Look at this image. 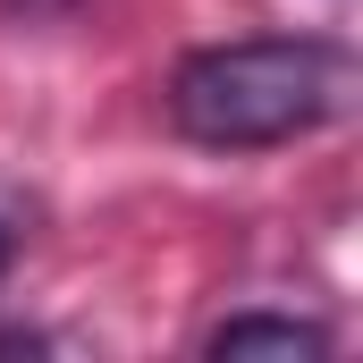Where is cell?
Returning <instances> with one entry per match:
<instances>
[{"instance_id": "cell-1", "label": "cell", "mask_w": 363, "mask_h": 363, "mask_svg": "<svg viewBox=\"0 0 363 363\" xmlns=\"http://www.w3.org/2000/svg\"><path fill=\"white\" fill-rule=\"evenodd\" d=\"M355 93V68L338 43L313 34H262V43H211L186 51L169 77V118L178 135L211 152H271L313 127H330Z\"/></svg>"}, {"instance_id": "cell-4", "label": "cell", "mask_w": 363, "mask_h": 363, "mask_svg": "<svg viewBox=\"0 0 363 363\" xmlns=\"http://www.w3.org/2000/svg\"><path fill=\"white\" fill-rule=\"evenodd\" d=\"M77 0H0V17H17V26H43V17H68Z\"/></svg>"}, {"instance_id": "cell-3", "label": "cell", "mask_w": 363, "mask_h": 363, "mask_svg": "<svg viewBox=\"0 0 363 363\" xmlns=\"http://www.w3.org/2000/svg\"><path fill=\"white\" fill-rule=\"evenodd\" d=\"M26 237H34V203H26L17 186H0V279H9L17 254H26Z\"/></svg>"}, {"instance_id": "cell-2", "label": "cell", "mask_w": 363, "mask_h": 363, "mask_svg": "<svg viewBox=\"0 0 363 363\" xmlns=\"http://www.w3.org/2000/svg\"><path fill=\"white\" fill-rule=\"evenodd\" d=\"M338 338H330V321H304V313H228L211 338H203V355H330Z\"/></svg>"}]
</instances>
